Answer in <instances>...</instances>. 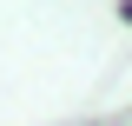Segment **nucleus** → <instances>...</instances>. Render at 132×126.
<instances>
[{
    "instance_id": "nucleus-1",
    "label": "nucleus",
    "mask_w": 132,
    "mask_h": 126,
    "mask_svg": "<svg viewBox=\"0 0 132 126\" xmlns=\"http://www.w3.org/2000/svg\"><path fill=\"white\" fill-rule=\"evenodd\" d=\"M119 13H126V20H132V0H126V7H119Z\"/></svg>"
}]
</instances>
